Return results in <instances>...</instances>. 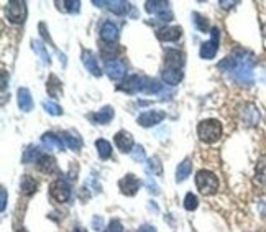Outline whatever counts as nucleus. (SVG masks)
Returning <instances> with one entry per match:
<instances>
[{
	"instance_id": "f257e3e1",
	"label": "nucleus",
	"mask_w": 266,
	"mask_h": 232,
	"mask_svg": "<svg viewBox=\"0 0 266 232\" xmlns=\"http://www.w3.org/2000/svg\"><path fill=\"white\" fill-rule=\"evenodd\" d=\"M238 55H240V58L236 56V53L233 55L236 58V66L233 69V77L240 82V84L251 86L253 84V64H255V61H253V58L245 51L238 50Z\"/></svg>"
},
{
	"instance_id": "f03ea898",
	"label": "nucleus",
	"mask_w": 266,
	"mask_h": 232,
	"mask_svg": "<svg viewBox=\"0 0 266 232\" xmlns=\"http://www.w3.org/2000/svg\"><path fill=\"white\" fill-rule=\"evenodd\" d=\"M197 135L199 139L205 144H215L222 137V126L215 119H207L197 126Z\"/></svg>"
},
{
	"instance_id": "7ed1b4c3",
	"label": "nucleus",
	"mask_w": 266,
	"mask_h": 232,
	"mask_svg": "<svg viewBox=\"0 0 266 232\" xmlns=\"http://www.w3.org/2000/svg\"><path fill=\"white\" fill-rule=\"evenodd\" d=\"M196 186L205 196L214 194L218 189V178L209 170H200L196 175Z\"/></svg>"
},
{
	"instance_id": "20e7f679",
	"label": "nucleus",
	"mask_w": 266,
	"mask_h": 232,
	"mask_svg": "<svg viewBox=\"0 0 266 232\" xmlns=\"http://www.w3.org/2000/svg\"><path fill=\"white\" fill-rule=\"evenodd\" d=\"M5 15L12 23H23L27 19V4L20 0H12L5 7Z\"/></svg>"
},
{
	"instance_id": "39448f33",
	"label": "nucleus",
	"mask_w": 266,
	"mask_h": 232,
	"mask_svg": "<svg viewBox=\"0 0 266 232\" xmlns=\"http://www.w3.org/2000/svg\"><path fill=\"white\" fill-rule=\"evenodd\" d=\"M218 37H220V30L212 28L210 40L205 41V43H202V46H200V58H204V59L215 58L217 50H218Z\"/></svg>"
},
{
	"instance_id": "423d86ee",
	"label": "nucleus",
	"mask_w": 266,
	"mask_h": 232,
	"mask_svg": "<svg viewBox=\"0 0 266 232\" xmlns=\"http://www.w3.org/2000/svg\"><path fill=\"white\" fill-rule=\"evenodd\" d=\"M166 117V114H164L163 110H146L143 112V114H140L138 117V124L141 127H153V126H156V124H159L163 121V119Z\"/></svg>"
},
{
	"instance_id": "0eeeda50",
	"label": "nucleus",
	"mask_w": 266,
	"mask_h": 232,
	"mask_svg": "<svg viewBox=\"0 0 266 232\" xmlns=\"http://www.w3.org/2000/svg\"><path fill=\"white\" fill-rule=\"evenodd\" d=\"M145 87V77H140L137 74L127 77V81L123 82V84L118 86V91H123V92H128V94H135L138 91H143Z\"/></svg>"
},
{
	"instance_id": "6e6552de",
	"label": "nucleus",
	"mask_w": 266,
	"mask_h": 232,
	"mask_svg": "<svg viewBox=\"0 0 266 232\" xmlns=\"http://www.w3.org/2000/svg\"><path fill=\"white\" fill-rule=\"evenodd\" d=\"M105 73H107L110 79H122L127 74V66L120 59H110L105 64Z\"/></svg>"
},
{
	"instance_id": "1a4fd4ad",
	"label": "nucleus",
	"mask_w": 266,
	"mask_h": 232,
	"mask_svg": "<svg viewBox=\"0 0 266 232\" xmlns=\"http://www.w3.org/2000/svg\"><path fill=\"white\" fill-rule=\"evenodd\" d=\"M94 4H96L97 7H107L112 14H115V15H125L130 9V4L125 2V0H105V2H97V0H94Z\"/></svg>"
},
{
	"instance_id": "9d476101",
	"label": "nucleus",
	"mask_w": 266,
	"mask_h": 232,
	"mask_svg": "<svg viewBox=\"0 0 266 232\" xmlns=\"http://www.w3.org/2000/svg\"><path fill=\"white\" fill-rule=\"evenodd\" d=\"M50 193H51L53 198L58 201V203H64V201H68L69 194H71L69 186L63 180H56L55 183H53L51 188H50Z\"/></svg>"
},
{
	"instance_id": "9b49d317",
	"label": "nucleus",
	"mask_w": 266,
	"mask_h": 232,
	"mask_svg": "<svg viewBox=\"0 0 266 232\" xmlns=\"http://www.w3.org/2000/svg\"><path fill=\"white\" fill-rule=\"evenodd\" d=\"M240 115H241V121H243L246 126H256L259 121V110L256 109V105H253V104L241 105Z\"/></svg>"
},
{
	"instance_id": "f8f14e48",
	"label": "nucleus",
	"mask_w": 266,
	"mask_h": 232,
	"mask_svg": "<svg viewBox=\"0 0 266 232\" xmlns=\"http://www.w3.org/2000/svg\"><path fill=\"white\" fill-rule=\"evenodd\" d=\"M164 61H166L168 68H177L181 69L182 66H184L186 63V58H184V53L179 51V50H166V53H164Z\"/></svg>"
},
{
	"instance_id": "ddd939ff",
	"label": "nucleus",
	"mask_w": 266,
	"mask_h": 232,
	"mask_svg": "<svg viewBox=\"0 0 266 232\" xmlns=\"http://www.w3.org/2000/svg\"><path fill=\"white\" fill-rule=\"evenodd\" d=\"M115 145H117L118 150L123 152V153L132 152V148H133V137H132V134H128L127 130H120V132H117Z\"/></svg>"
},
{
	"instance_id": "4468645a",
	"label": "nucleus",
	"mask_w": 266,
	"mask_h": 232,
	"mask_svg": "<svg viewBox=\"0 0 266 232\" xmlns=\"http://www.w3.org/2000/svg\"><path fill=\"white\" fill-rule=\"evenodd\" d=\"M181 35H182L181 27H163L156 32L158 40L161 41H176L181 38Z\"/></svg>"
},
{
	"instance_id": "2eb2a0df",
	"label": "nucleus",
	"mask_w": 266,
	"mask_h": 232,
	"mask_svg": "<svg viewBox=\"0 0 266 232\" xmlns=\"http://www.w3.org/2000/svg\"><path fill=\"white\" fill-rule=\"evenodd\" d=\"M100 38H102L107 45L117 41V38H118V28H117V25H114L112 22H105L104 25H102V28H100Z\"/></svg>"
},
{
	"instance_id": "dca6fc26",
	"label": "nucleus",
	"mask_w": 266,
	"mask_h": 232,
	"mask_svg": "<svg viewBox=\"0 0 266 232\" xmlns=\"http://www.w3.org/2000/svg\"><path fill=\"white\" fill-rule=\"evenodd\" d=\"M145 9L148 14H153V15H163L166 14L168 9H169V4L164 2V0H148L145 2Z\"/></svg>"
},
{
	"instance_id": "f3484780",
	"label": "nucleus",
	"mask_w": 266,
	"mask_h": 232,
	"mask_svg": "<svg viewBox=\"0 0 266 232\" xmlns=\"http://www.w3.org/2000/svg\"><path fill=\"white\" fill-rule=\"evenodd\" d=\"M38 170L41 171V173H55V171L58 170V165H56V160L51 157V155H43V157H40L38 160Z\"/></svg>"
},
{
	"instance_id": "a211bd4d",
	"label": "nucleus",
	"mask_w": 266,
	"mask_h": 232,
	"mask_svg": "<svg viewBox=\"0 0 266 232\" xmlns=\"http://www.w3.org/2000/svg\"><path fill=\"white\" fill-rule=\"evenodd\" d=\"M182 76H184V73H182L181 69H177V68H166L163 71V81L166 82V84H169V86L179 84Z\"/></svg>"
},
{
	"instance_id": "6ab92c4d",
	"label": "nucleus",
	"mask_w": 266,
	"mask_h": 232,
	"mask_svg": "<svg viewBox=\"0 0 266 232\" xmlns=\"http://www.w3.org/2000/svg\"><path fill=\"white\" fill-rule=\"evenodd\" d=\"M17 96H19V107L23 112L33 110V99H32V94H30L27 87H20Z\"/></svg>"
},
{
	"instance_id": "aec40b11",
	"label": "nucleus",
	"mask_w": 266,
	"mask_h": 232,
	"mask_svg": "<svg viewBox=\"0 0 266 232\" xmlns=\"http://www.w3.org/2000/svg\"><path fill=\"white\" fill-rule=\"evenodd\" d=\"M120 188H122V193L132 196V194L137 193V189L140 188V181H138L133 175H127V176L120 181Z\"/></svg>"
},
{
	"instance_id": "412c9836",
	"label": "nucleus",
	"mask_w": 266,
	"mask_h": 232,
	"mask_svg": "<svg viewBox=\"0 0 266 232\" xmlns=\"http://www.w3.org/2000/svg\"><path fill=\"white\" fill-rule=\"evenodd\" d=\"M82 63H84V66L87 68V71H91L94 76H102V71H100L99 64H97V59L92 56L91 51H82Z\"/></svg>"
},
{
	"instance_id": "4be33fe9",
	"label": "nucleus",
	"mask_w": 266,
	"mask_h": 232,
	"mask_svg": "<svg viewBox=\"0 0 266 232\" xmlns=\"http://www.w3.org/2000/svg\"><path fill=\"white\" fill-rule=\"evenodd\" d=\"M112 119H114V109L110 105H105L99 112H96V114H92V121L96 124H102V126L109 124Z\"/></svg>"
},
{
	"instance_id": "5701e85b",
	"label": "nucleus",
	"mask_w": 266,
	"mask_h": 232,
	"mask_svg": "<svg viewBox=\"0 0 266 232\" xmlns=\"http://www.w3.org/2000/svg\"><path fill=\"white\" fill-rule=\"evenodd\" d=\"M59 137H63V140L66 142L68 147L69 148H73V150H79V148L82 147V140H81V137L76 134V132H71V130H66V132H61V135Z\"/></svg>"
},
{
	"instance_id": "b1692460",
	"label": "nucleus",
	"mask_w": 266,
	"mask_h": 232,
	"mask_svg": "<svg viewBox=\"0 0 266 232\" xmlns=\"http://www.w3.org/2000/svg\"><path fill=\"white\" fill-rule=\"evenodd\" d=\"M43 144L48 148H58V150H63V148H64L61 137H58V135L51 134V132L43 134Z\"/></svg>"
},
{
	"instance_id": "393cba45",
	"label": "nucleus",
	"mask_w": 266,
	"mask_h": 232,
	"mask_svg": "<svg viewBox=\"0 0 266 232\" xmlns=\"http://www.w3.org/2000/svg\"><path fill=\"white\" fill-rule=\"evenodd\" d=\"M255 176H256L258 183L266 184V155L259 157L258 163H256V168H255Z\"/></svg>"
},
{
	"instance_id": "a878e982",
	"label": "nucleus",
	"mask_w": 266,
	"mask_h": 232,
	"mask_svg": "<svg viewBox=\"0 0 266 232\" xmlns=\"http://www.w3.org/2000/svg\"><path fill=\"white\" fill-rule=\"evenodd\" d=\"M56 5L61 12H69V14L79 12V9H81L79 0H64V2H56Z\"/></svg>"
},
{
	"instance_id": "bb28decb",
	"label": "nucleus",
	"mask_w": 266,
	"mask_h": 232,
	"mask_svg": "<svg viewBox=\"0 0 266 232\" xmlns=\"http://www.w3.org/2000/svg\"><path fill=\"white\" fill-rule=\"evenodd\" d=\"M96 147H97V150H99V157L102 158V160H107L110 158V155H112V147L107 140H104V139H99L96 142Z\"/></svg>"
},
{
	"instance_id": "cd10ccee",
	"label": "nucleus",
	"mask_w": 266,
	"mask_h": 232,
	"mask_svg": "<svg viewBox=\"0 0 266 232\" xmlns=\"http://www.w3.org/2000/svg\"><path fill=\"white\" fill-rule=\"evenodd\" d=\"M46 91L50 92V96L56 97L58 94L61 92V81H59L56 76H50L48 82H46Z\"/></svg>"
},
{
	"instance_id": "c85d7f7f",
	"label": "nucleus",
	"mask_w": 266,
	"mask_h": 232,
	"mask_svg": "<svg viewBox=\"0 0 266 232\" xmlns=\"http://www.w3.org/2000/svg\"><path fill=\"white\" fill-rule=\"evenodd\" d=\"M32 46H33V50H35V53L37 55H40V58L43 59V63L45 64H50L51 63V58H50V55H48V51H46V48H45V45L41 43V41H32Z\"/></svg>"
},
{
	"instance_id": "c756f323",
	"label": "nucleus",
	"mask_w": 266,
	"mask_h": 232,
	"mask_svg": "<svg viewBox=\"0 0 266 232\" xmlns=\"http://www.w3.org/2000/svg\"><path fill=\"white\" fill-rule=\"evenodd\" d=\"M192 22H194V25H196V28L199 30V32L207 33V30H209V22H207L202 15L197 14V12H194V14H192Z\"/></svg>"
},
{
	"instance_id": "7c9ffc66",
	"label": "nucleus",
	"mask_w": 266,
	"mask_h": 232,
	"mask_svg": "<svg viewBox=\"0 0 266 232\" xmlns=\"http://www.w3.org/2000/svg\"><path fill=\"white\" fill-rule=\"evenodd\" d=\"M22 189L27 194H32V193L37 191V183H35V180H32L28 175H25L22 178Z\"/></svg>"
},
{
	"instance_id": "2f4dec72",
	"label": "nucleus",
	"mask_w": 266,
	"mask_h": 232,
	"mask_svg": "<svg viewBox=\"0 0 266 232\" xmlns=\"http://www.w3.org/2000/svg\"><path fill=\"white\" fill-rule=\"evenodd\" d=\"M143 91L146 94L159 92V91H161V84H159V82L155 81V79H146V77H145V87H143Z\"/></svg>"
},
{
	"instance_id": "473e14b6",
	"label": "nucleus",
	"mask_w": 266,
	"mask_h": 232,
	"mask_svg": "<svg viewBox=\"0 0 266 232\" xmlns=\"http://www.w3.org/2000/svg\"><path fill=\"white\" fill-rule=\"evenodd\" d=\"M189 173H191V162L184 160V162L179 165V168H177V181H182Z\"/></svg>"
},
{
	"instance_id": "72a5a7b5",
	"label": "nucleus",
	"mask_w": 266,
	"mask_h": 232,
	"mask_svg": "<svg viewBox=\"0 0 266 232\" xmlns=\"http://www.w3.org/2000/svg\"><path fill=\"white\" fill-rule=\"evenodd\" d=\"M43 107H45V110L48 112V114H51V115H61L63 114L61 107H59L56 102H51V100H45Z\"/></svg>"
},
{
	"instance_id": "f704fd0d",
	"label": "nucleus",
	"mask_w": 266,
	"mask_h": 232,
	"mask_svg": "<svg viewBox=\"0 0 266 232\" xmlns=\"http://www.w3.org/2000/svg\"><path fill=\"white\" fill-rule=\"evenodd\" d=\"M197 196L196 194H192V193H189L187 196H186V199H184V207L187 211H192V209H196L197 207Z\"/></svg>"
},
{
	"instance_id": "c9c22d12",
	"label": "nucleus",
	"mask_w": 266,
	"mask_h": 232,
	"mask_svg": "<svg viewBox=\"0 0 266 232\" xmlns=\"http://www.w3.org/2000/svg\"><path fill=\"white\" fill-rule=\"evenodd\" d=\"M38 155H40V150L37 147H30L28 150L25 152V155H23V160H25V162H30V160L37 158Z\"/></svg>"
},
{
	"instance_id": "e433bc0d",
	"label": "nucleus",
	"mask_w": 266,
	"mask_h": 232,
	"mask_svg": "<svg viewBox=\"0 0 266 232\" xmlns=\"http://www.w3.org/2000/svg\"><path fill=\"white\" fill-rule=\"evenodd\" d=\"M133 158H135V160H143V158H145V150H143V148H141V147H135Z\"/></svg>"
},
{
	"instance_id": "4c0bfd02",
	"label": "nucleus",
	"mask_w": 266,
	"mask_h": 232,
	"mask_svg": "<svg viewBox=\"0 0 266 232\" xmlns=\"http://www.w3.org/2000/svg\"><path fill=\"white\" fill-rule=\"evenodd\" d=\"M236 2H225V0H220V5L223 9H230V7H233Z\"/></svg>"
},
{
	"instance_id": "58836bf2",
	"label": "nucleus",
	"mask_w": 266,
	"mask_h": 232,
	"mask_svg": "<svg viewBox=\"0 0 266 232\" xmlns=\"http://www.w3.org/2000/svg\"><path fill=\"white\" fill-rule=\"evenodd\" d=\"M140 232H155L151 227H141V230Z\"/></svg>"
},
{
	"instance_id": "ea45409f",
	"label": "nucleus",
	"mask_w": 266,
	"mask_h": 232,
	"mask_svg": "<svg viewBox=\"0 0 266 232\" xmlns=\"http://www.w3.org/2000/svg\"><path fill=\"white\" fill-rule=\"evenodd\" d=\"M74 232H84V230H82V229H76Z\"/></svg>"
}]
</instances>
